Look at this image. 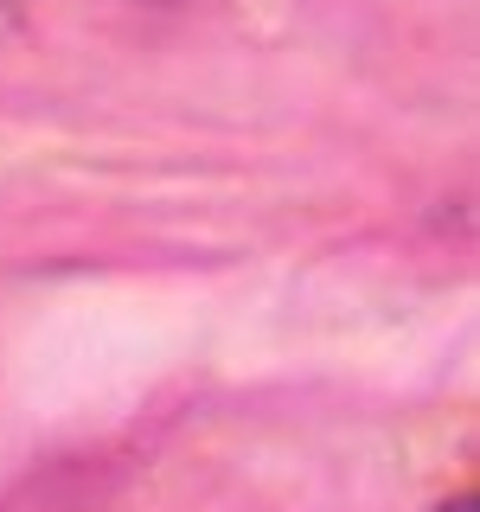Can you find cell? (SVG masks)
<instances>
[{"label": "cell", "instance_id": "obj_1", "mask_svg": "<svg viewBox=\"0 0 480 512\" xmlns=\"http://www.w3.org/2000/svg\"><path fill=\"white\" fill-rule=\"evenodd\" d=\"M455 512H474V500H455Z\"/></svg>", "mask_w": 480, "mask_h": 512}]
</instances>
